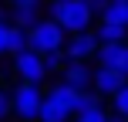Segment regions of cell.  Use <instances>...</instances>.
Listing matches in <instances>:
<instances>
[{
  "mask_svg": "<svg viewBox=\"0 0 128 122\" xmlns=\"http://www.w3.org/2000/svg\"><path fill=\"white\" fill-rule=\"evenodd\" d=\"M64 34H68V31H64L58 20H34V24L27 27V48L37 51V54H44V51H61Z\"/></svg>",
  "mask_w": 128,
  "mask_h": 122,
  "instance_id": "obj_2",
  "label": "cell"
},
{
  "mask_svg": "<svg viewBox=\"0 0 128 122\" xmlns=\"http://www.w3.org/2000/svg\"><path fill=\"white\" fill-rule=\"evenodd\" d=\"M14 7H40V0H10Z\"/></svg>",
  "mask_w": 128,
  "mask_h": 122,
  "instance_id": "obj_19",
  "label": "cell"
},
{
  "mask_svg": "<svg viewBox=\"0 0 128 122\" xmlns=\"http://www.w3.org/2000/svg\"><path fill=\"white\" fill-rule=\"evenodd\" d=\"M104 119H108V112H104L101 109V105H91V109H84V112H78V122H104Z\"/></svg>",
  "mask_w": 128,
  "mask_h": 122,
  "instance_id": "obj_15",
  "label": "cell"
},
{
  "mask_svg": "<svg viewBox=\"0 0 128 122\" xmlns=\"http://www.w3.org/2000/svg\"><path fill=\"white\" fill-rule=\"evenodd\" d=\"M104 122H125L122 115H108V119H104Z\"/></svg>",
  "mask_w": 128,
  "mask_h": 122,
  "instance_id": "obj_22",
  "label": "cell"
},
{
  "mask_svg": "<svg viewBox=\"0 0 128 122\" xmlns=\"http://www.w3.org/2000/svg\"><path fill=\"white\" fill-rule=\"evenodd\" d=\"M101 17L108 20V24L128 27V0H104L101 4Z\"/></svg>",
  "mask_w": 128,
  "mask_h": 122,
  "instance_id": "obj_8",
  "label": "cell"
},
{
  "mask_svg": "<svg viewBox=\"0 0 128 122\" xmlns=\"http://www.w3.org/2000/svg\"><path fill=\"white\" fill-rule=\"evenodd\" d=\"M94 48H98V37L91 34V27H88V31H78L74 37H71V44H68V58L71 61L94 58Z\"/></svg>",
  "mask_w": 128,
  "mask_h": 122,
  "instance_id": "obj_6",
  "label": "cell"
},
{
  "mask_svg": "<svg viewBox=\"0 0 128 122\" xmlns=\"http://www.w3.org/2000/svg\"><path fill=\"white\" fill-rule=\"evenodd\" d=\"M14 71H17L20 82H34V85H40V82H44V75H47L44 58H40L37 51H30V48H24V51L14 54Z\"/></svg>",
  "mask_w": 128,
  "mask_h": 122,
  "instance_id": "obj_4",
  "label": "cell"
},
{
  "mask_svg": "<svg viewBox=\"0 0 128 122\" xmlns=\"http://www.w3.org/2000/svg\"><path fill=\"white\" fill-rule=\"evenodd\" d=\"M64 82H68L71 88H88L91 85V68L84 61H71L68 68H64Z\"/></svg>",
  "mask_w": 128,
  "mask_h": 122,
  "instance_id": "obj_7",
  "label": "cell"
},
{
  "mask_svg": "<svg viewBox=\"0 0 128 122\" xmlns=\"http://www.w3.org/2000/svg\"><path fill=\"white\" fill-rule=\"evenodd\" d=\"M7 109H10V102H7V95L0 92V119H7Z\"/></svg>",
  "mask_w": 128,
  "mask_h": 122,
  "instance_id": "obj_18",
  "label": "cell"
},
{
  "mask_svg": "<svg viewBox=\"0 0 128 122\" xmlns=\"http://www.w3.org/2000/svg\"><path fill=\"white\" fill-rule=\"evenodd\" d=\"M47 98H54V102L61 105L64 112H71V115H74V98H78V88H71L68 82H61V85H54L51 88V95Z\"/></svg>",
  "mask_w": 128,
  "mask_h": 122,
  "instance_id": "obj_10",
  "label": "cell"
},
{
  "mask_svg": "<svg viewBox=\"0 0 128 122\" xmlns=\"http://www.w3.org/2000/svg\"><path fill=\"white\" fill-rule=\"evenodd\" d=\"M125 82H128V78H125L118 68H104V64H101L98 71H91V85H94L98 95H115Z\"/></svg>",
  "mask_w": 128,
  "mask_h": 122,
  "instance_id": "obj_5",
  "label": "cell"
},
{
  "mask_svg": "<svg viewBox=\"0 0 128 122\" xmlns=\"http://www.w3.org/2000/svg\"><path fill=\"white\" fill-rule=\"evenodd\" d=\"M111 98H115V112H118V115L128 122V82H125V85H122V88H118Z\"/></svg>",
  "mask_w": 128,
  "mask_h": 122,
  "instance_id": "obj_14",
  "label": "cell"
},
{
  "mask_svg": "<svg viewBox=\"0 0 128 122\" xmlns=\"http://www.w3.org/2000/svg\"><path fill=\"white\" fill-rule=\"evenodd\" d=\"M24 48H27V31L24 27H17V24L4 27V54H17Z\"/></svg>",
  "mask_w": 128,
  "mask_h": 122,
  "instance_id": "obj_9",
  "label": "cell"
},
{
  "mask_svg": "<svg viewBox=\"0 0 128 122\" xmlns=\"http://www.w3.org/2000/svg\"><path fill=\"white\" fill-rule=\"evenodd\" d=\"M10 17H14V24H17V27H24V31H27V27L37 20V7H14Z\"/></svg>",
  "mask_w": 128,
  "mask_h": 122,
  "instance_id": "obj_13",
  "label": "cell"
},
{
  "mask_svg": "<svg viewBox=\"0 0 128 122\" xmlns=\"http://www.w3.org/2000/svg\"><path fill=\"white\" fill-rule=\"evenodd\" d=\"M4 27H7V24L0 20V54H4Z\"/></svg>",
  "mask_w": 128,
  "mask_h": 122,
  "instance_id": "obj_20",
  "label": "cell"
},
{
  "mask_svg": "<svg viewBox=\"0 0 128 122\" xmlns=\"http://www.w3.org/2000/svg\"><path fill=\"white\" fill-rule=\"evenodd\" d=\"M51 14H54V20H58L64 31H71V34L88 31L91 20H94V7L88 0H54Z\"/></svg>",
  "mask_w": 128,
  "mask_h": 122,
  "instance_id": "obj_1",
  "label": "cell"
},
{
  "mask_svg": "<svg viewBox=\"0 0 128 122\" xmlns=\"http://www.w3.org/2000/svg\"><path fill=\"white\" fill-rule=\"evenodd\" d=\"M71 112H64L54 98H40V105H37V119L40 122H68Z\"/></svg>",
  "mask_w": 128,
  "mask_h": 122,
  "instance_id": "obj_11",
  "label": "cell"
},
{
  "mask_svg": "<svg viewBox=\"0 0 128 122\" xmlns=\"http://www.w3.org/2000/svg\"><path fill=\"white\" fill-rule=\"evenodd\" d=\"M88 4L94 7V10H101V4H104V0H88Z\"/></svg>",
  "mask_w": 128,
  "mask_h": 122,
  "instance_id": "obj_21",
  "label": "cell"
},
{
  "mask_svg": "<svg viewBox=\"0 0 128 122\" xmlns=\"http://www.w3.org/2000/svg\"><path fill=\"white\" fill-rule=\"evenodd\" d=\"M94 37H98V41H125V37H128V27H122V24H108V20H104V24L94 31Z\"/></svg>",
  "mask_w": 128,
  "mask_h": 122,
  "instance_id": "obj_12",
  "label": "cell"
},
{
  "mask_svg": "<svg viewBox=\"0 0 128 122\" xmlns=\"http://www.w3.org/2000/svg\"><path fill=\"white\" fill-rule=\"evenodd\" d=\"M40 58H44V68L47 71H58L61 68V51H44Z\"/></svg>",
  "mask_w": 128,
  "mask_h": 122,
  "instance_id": "obj_16",
  "label": "cell"
},
{
  "mask_svg": "<svg viewBox=\"0 0 128 122\" xmlns=\"http://www.w3.org/2000/svg\"><path fill=\"white\" fill-rule=\"evenodd\" d=\"M115 68H118V71H122V75L128 78V44L122 48V58H118V64H115Z\"/></svg>",
  "mask_w": 128,
  "mask_h": 122,
  "instance_id": "obj_17",
  "label": "cell"
},
{
  "mask_svg": "<svg viewBox=\"0 0 128 122\" xmlns=\"http://www.w3.org/2000/svg\"><path fill=\"white\" fill-rule=\"evenodd\" d=\"M0 20H4V24H7V10H4V7H0Z\"/></svg>",
  "mask_w": 128,
  "mask_h": 122,
  "instance_id": "obj_23",
  "label": "cell"
},
{
  "mask_svg": "<svg viewBox=\"0 0 128 122\" xmlns=\"http://www.w3.org/2000/svg\"><path fill=\"white\" fill-rule=\"evenodd\" d=\"M40 85H34V82H20L17 85V92H14V112H17L24 122H34L37 119V105H40Z\"/></svg>",
  "mask_w": 128,
  "mask_h": 122,
  "instance_id": "obj_3",
  "label": "cell"
}]
</instances>
